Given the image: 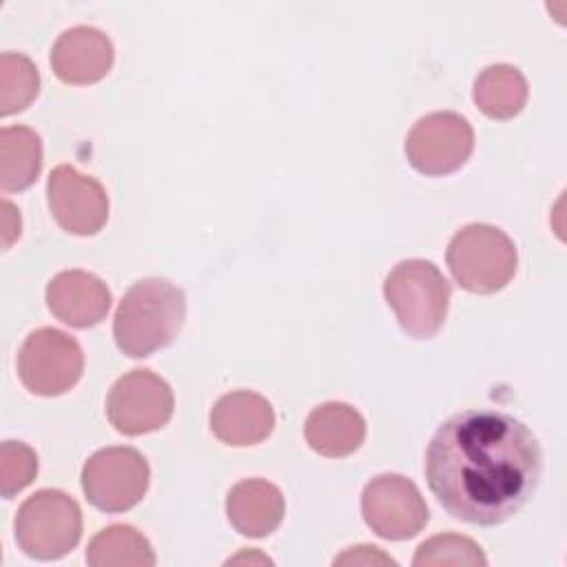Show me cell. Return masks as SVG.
<instances>
[{"instance_id":"277c9868","label":"cell","mask_w":567,"mask_h":567,"mask_svg":"<svg viewBox=\"0 0 567 567\" xmlns=\"http://www.w3.org/2000/svg\"><path fill=\"white\" fill-rule=\"evenodd\" d=\"M447 266L456 284L476 295H492L516 272L514 241L492 224L463 226L447 246Z\"/></svg>"},{"instance_id":"9c48e42d","label":"cell","mask_w":567,"mask_h":567,"mask_svg":"<svg viewBox=\"0 0 567 567\" xmlns=\"http://www.w3.org/2000/svg\"><path fill=\"white\" fill-rule=\"evenodd\" d=\"M368 527L388 540L416 536L430 520V509L419 487L401 474L374 476L361 494Z\"/></svg>"},{"instance_id":"52a82bcc","label":"cell","mask_w":567,"mask_h":567,"mask_svg":"<svg viewBox=\"0 0 567 567\" xmlns=\"http://www.w3.org/2000/svg\"><path fill=\"white\" fill-rule=\"evenodd\" d=\"M84 370L80 343L62 330H33L18 352V377L38 396H58L71 390Z\"/></svg>"},{"instance_id":"5b68a950","label":"cell","mask_w":567,"mask_h":567,"mask_svg":"<svg viewBox=\"0 0 567 567\" xmlns=\"http://www.w3.org/2000/svg\"><path fill=\"white\" fill-rule=\"evenodd\" d=\"M82 536V512L62 489H40L16 514L18 547L38 560L66 556Z\"/></svg>"},{"instance_id":"ac0fdd59","label":"cell","mask_w":567,"mask_h":567,"mask_svg":"<svg viewBox=\"0 0 567 567\" xmlns=\"http://www.w3.org/2000/svg\"><path fill=\"white\" fill-rule=\"evenodd\" d=\"M474 102L492 120H512L527 102V80L512 64H492L474 82Z\"/></svg>"},{"instance_id":"ffe728a7","label":"cell","mask_w":567,"mask_h":567,"mask_svg":"<svg viewBox=\"0 0 567 567\" xmlns=\"http://www.w3.org/2000/svg\"><path fill=\"white\" fill-rule=\"evenodd\" d=\"M40 91L35 64L22 55L7 51L0 58V115L24 111Z\"/></svg>"},{"instance_id":"4fadbf2b","label":"cell","mask_w":567,"mask_h":567,"mask_svg":"<svg viewBox=\"0 0 567 567\" xmlns=\"http://www.w3.org/2000/svg\"><path fill=\"white\" fill-rule=\"evenodd\" d=\"M47 306L55 319L71 328L100 323L111 308L106 284L84 270H62L47 286Z\"/></svg>"},{"instance_id":"9a60e30c","label":"cell","mask_w":567,"mask_h":567,"mask_svg":"<svg viewBox=\"0 0 567 567\" xmlns=\"http://www.w3.org/2000/svg\"><path fill=\"white\" fill-rule=\"evenodd\" d=\"M286 503L277 485L264 478H246L230 487L226 496V516L230 525L248 538L272 534L284 520Z\"/></svg>"},{"instance_id":"8992f818","label":"cell","mask_w":567,"mask_h":567,"mask_svg":"<svg viewBox=\"0 0 567 567\" xmlns=\"http://www.w3.org/2000/svg\"><path fill=\"white\" fill-rule=\"evenodd\" d=\"M151 470L135 447L113 445L97 450L82 467L86 501L109 514L135 507L148 489Z\"/></svg>"},{"instance_id":"6da1fadb","label":"cell","mask_w":567,"mask_h":567,"mask_svg":"<svg viewBox=\"0 0 567 567\" xmlns=\"http://www.w3.org/2000/svg\"><path fill=\"white\" fill-rule=\"evenodd\" d=\"M543 452L527 425L494 410L450 416L425 452V478L439 503L458 520L498 525L534 494Z\"/></svg>"},{"instance_id":"30bf717a","label":"cell","mask_w":567,"mask_h":567,"mask_svg":"<svg viewBox=\"0 0 567 567\" xmlns=\"http://www.w3.org/2000/svg\"><path fill=\"white\" fill-rule=\"evenodd\" d=\"M474 151V131L452 111L423 115L405 137L408 162L423 175H447L461 168Z\"/></svg>"},{"instance_id":"603a6c76","label":"cell","mask_w":567,"mask_h":567,"mask_svg":"<svg viewBox=\"0 0 567 567\" xmlns=\"http://www.w3.org/2000/svg\"><path fill=\"white\" fill-rule=\"evenodd\" d=\"M396 565L390 556H385L379 547L370 545H359L350 547L346 554L334 558V565Z\"/></svg>"},{"instance_id":"3957f363","label":"cell","mask_w":567,"mask_h":567,"mask_svg":"<svg viewBox=\"0 0 567 567\" xmlns=\"http://www.w3.org/2000/svg\"><path fill=\"white\" fill-rule=\"evenodd\" d=\"M383 295L410 337L430 339L441 330L450 303V284L432 261L405 259L396 264L385 277Z\"/></svg>"},{"instance_id":"ba28073f","label":"cell","mask_w":567,"mask_h":567,"mask_svg":"<svg viewBox=\"0 0 567 567\" xmlns=\"http://www.w3.org/2000/svg\"><path fill=\"white\" fill-rule=\"evenodd\" d=\"M173 390L155 372L137 368L120 377L106 396V416L111 425L137 436L164 427L173 416Z\"/></svg>"},{"instance_id":"44dd1931","label":"cell","mask_w":567,"mask_h":567,"mask_svg":"<svg viewBox=\"0 0 567 567\" xmlns=\"http://www.w3.org/2000/svg\"><path fill=\"white\" fill-rule=\"evenodd\" d=\"M416 567H432V565H487L483 549L467 536L458 534H439L430 540L421 543L414 560Z\"/></svg>"},{"instance_id":"cb8c5ba5","label":"cell","mask_w":567,"mask_h":567,"mask_svg":"<svg viewBox=\"0 0 567 567\" xmlns=\"http://www.w3.org/2000/svg\"><path fill=\"white\" fill-rule=\"evenodd\" d=\"M20 237V213L11 202H2V248L7 250Z\"/></svg>"},{"instance_id":"e0dca14e","label":"cell","mask_w":567,"mask_h":567,"mask_svg":"<svg viewBox=\"0 0 567 567\" xmlns=\"http://www.w3.org/2000/svg\"><path fill=\"white\" fill-rule=\"evenodd\" d=\"M42 171V142L29 126L0 131V186L2 190L29 188Z\"/></svg>"},{"instance_id":"d6986e66","label":"cell","mask_w":567,"mask_h":567,"mask_svg":"<svg viewBox=\"0 0 567 567\" xmlns=\"http://www.w3.org/2000/svg\"><path fill=\"white\" fill-rule=\"evenodd\" d=\"M86 563L91 567H153L155 551L135 527L111 525L91 538Z\"/></svg>"},{"instance_id":"7a4b0ae2","label":"cell","mask_w":567,"mask_h":567,"mask_svg":"<svg viewBox=\"0 0 567 567\" xmlns=\"http://www.w3.org/2000/svg\"><path fill=\"white\" fill-rule=\"evenodd\" d=\"M184 317V292L168 279L146 277L124 292L115 310L113 337L124 354L142 359L166 348L179 334Z\"/></svg>"},{"instance_id":"8fae6325","label":"cell","mask_w":567,"mask_h":567,"mask_svg":"<svg viewBox=\"0 0 567 567\" xmlns=\"http://www.w3.org/2000/svg\"><path fill=\"white\" fill-rule=\"evenodd\" d=\"M47 197L53 219L71 235H95L109 219V197L102 184L69 164L51 171Z\"/></svg>"},{"instance_id":"7c38bea8","label":"cell","mask_w":567,"mask_h":567,"mask_svg":"<svg viewBox=\"0 0 567 567\" xmlns=\"http://www.w3.org/2000/svg\"><path fill=\"white\" fill-rule=\"evenodd\" d=\"M51 66L66 84H93L113 66V44L95 27H71L55 40Z\"/></svg>"},{"instance_id":"5bb4252c","label":"cell","mask_w":567,"mask_h":567,"mask_svg":"<svg viewBox=\"0 0 567 567\" xmlns=\"http://www.w3.org/2000/svg\"><path fill=\"white\" fill-rule=\"evenodd\" d=\"M275 427V412L266 396L250 390L224 394L210 410V432L226 445L261 443Z\"/></svg>"},{"instance_id":"2e32d148","label":"cell","mask_w":567,"mask_h":567,"mask_svg":"<svg viewBox=\"0 0 567 567\" xmlns=\"http://www.w3.org/2000/svg\"><path fill=\"white\" fill-rule=\"evenodd\" d=\"M303 434L317 454L341 458L361 447L365 439V421L352 405L328 401L308 414Z\"/></svg>"},{"instance_id":"7402d4cb","label":"cell","mask_w":567,"mask_h":567,"mask_svg":"<svg viewBox=\"0 0 567 567\" xmlns=\"http://www.w3.org/2000/svg\"><path fill=\"white\" fill-rule=\"evenodd\" d=\"M38 474L35 452L20 441H4L0 445V492L4 498H13Z\"/></svg>"}]
</instances>
